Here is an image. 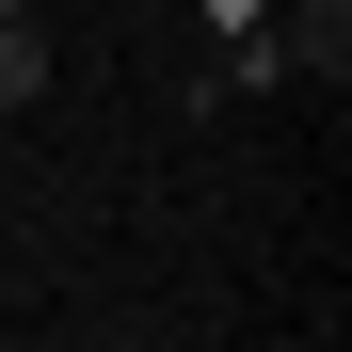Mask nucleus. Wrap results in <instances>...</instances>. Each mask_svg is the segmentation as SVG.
<instances>
[{
  "instance_id": "7ed1b4c3",
  "label": "nucleus",
  "mask_w": 352,
  "mask_h": 352,
  "mask_svg": "<svg viewBox=\"0 0 352 352\" xmlns=\"http://www.w3.org/2000/svg\"><path fill=\"white\" fill-rule=\"evenodd\" d=\"M96 352H160V336H96Z\"/></svg>"
},
{
  "instance_id": "20e7f679",
  "label": "nucleus",
  "mask_w": 352,
  "mask_h": 352,
  "mask_svg": "<svg viewBox=\"0 0 352 352\" xmlns=\"http://www.w3.org/2000/svg\"><path fill=\"white\" fill-rule=\"evenodd\" d=\"M0 16H32V0H0Z\"/></svg>"
},
{
  "instance_id": "f03ea898",
  "label": "nucleus",
  "mask_w": 352,
  "mask_h": 352,
  "mask_svg": "<svg viewBox=\"0 0 352 352\" xmlns=\"http://www.w3.org/2000/svg\"><path fill=\"white\" fill-rule=\"evenodd\" d=\"M16 96H48V32H32V16H0V112H16Z\"/></svg>"
},
{
  "instance_id": "f257e3e1",
  "label": "nucleus",
  "mask_w": 352,
  "mask_h": 352,
  "mask_svg": "<svg viewBox=\"0 0 352 352\" xmlns=\"http://www.w3.org/2000/svg\"><path fill=\"white\" fill-rule=\"evenodd\" d=\"M272 48H288V65H320V96H336V80H352V0H288Z\"/></svg>"
}]
</instances>
